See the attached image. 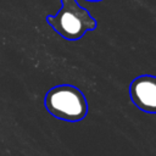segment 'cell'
<instances>
[{
  "label": "cell",
  "instance_id": "1",
  "mask_svg": "<svg viewBox=\"0 0 156 156\" xmlns=\"http://www.w3.org/2000/svg\"><path fill=\"white\" fill-rule=\"evenodd\" d=\"M46 22L67 40H78L96 28L95 18L77 0H61V9L54 16H48Z\"/></svg>",
  "mask_w": 156,
  "mask_h": 156
},
{
  "label": "cell",
  "instance_id": "3",
  "mask_svg": "<svg viewBox=\"0 0 156 156\" xmlns=\"http://www.w3.org/2000/svg\"><path fill=\"white\" fill-rule=\"evenodd\" d=\"M132 102L143 112L156 115V76L141 74L129 84Z\"/></svg>",
  "mask_w": 156,
  "mask_h": 156
},
{
  "label": "cell",
  "instance_id": "4",
  "mask_svg": "<svg viewBox=\"0 0 156 156\" xmlns=\"http://www.w3.org/2000/svg\"><path fill=\"white\" fill-rule=\"evenodd\" d=\"M88 1H101V0H88Z\"/></svg>",
  "mask_w": 156,
  "mask_h": 156
},
{
  "label": "cell",
  "instance_id": "2",
  "mask_svg": "<svg viewBox=\"0 0 156 156\" xmlns=\"http://www.w3.org/2000/svg\"><path fill=\"white\" fill-rule=\"evenodd\" d=\"M46 111L66 122H79L88 113V102L80 89L69 84L51 88L44 99Z\"/></svg>",
  "mask_w": 156,
  "mask_h": 156
}]
</instances>
